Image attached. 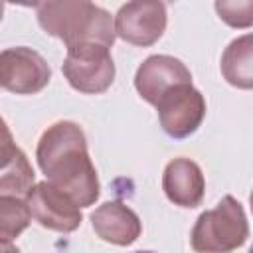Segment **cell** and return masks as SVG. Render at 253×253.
Returning a JSON list of instances; mask_svg holds the SVG:
<instances>
[{"label":"cell","mask_w":253,"mask_h":253,"mask_svg":"<svg viewBox=\"0 0 253 253\" xmlns=\"http://www.w3.org/2000/svg\"><path fill=\"white\" fill-rule=\"evenodd\" d=\"M36 158L47 182L67 194L79 208L95 204L101 186L79 125L59 121L42 134Z\"/></svg>","instance_id":"obj_1"},{"label":"cell","mask_w":253,"mask_h":253,"mask_svg":"<svg viewBox=\"0 0 253 253\" xmlns=\"http://www.w3.org/2000/svg\"><path fill=\"white\" fill-rule=\"evenodd\" d=\"M249 204H251V211H253V192H251V196H249Z\"/></svg>","instance_id":"obj_17"},{"label":"cell","mask_w":253,"mask_h":253,"mask_svg":"<svg viewBox=\"0 0 253 253\" xmlns=\"http://www.w3.org/2000/svg\"><path fill=\"white\" fill-rule=\"evenodd\" d=\"M26 202L30 206L32 217L42 227L59 233H71L81 225L83 217L79 206L47 180L38 182L26 196Z\"/></svg>","instance_id":"obj_7"},{"label":"cell","mask_w":253,"mask_h":253,"mask_svg":"<svg viewBox=\"0 0 253 253\" xmlns=\"http://www.w3.org/2000/svg\"><path fill=\"white\" fill-rule=\"evenodd\" d=\"M134 253H154V251H134Z\"/></svg>","instance_id":"obj_18"},{"label":"cell","mask_w":253,"mask_h":253,"mask_svg":"<svg viewBox=\"0 0 253 253\" xmlns=\"http://www.w3.org/2000/svg\"><path fill=\"white\" fill-rule=\"evenodd\" d=\"M95 233L113 245H130L138 239L142 225L138 215L121 202H105L91 213Z\"/></svg>","instance_id":"obj_11"},{"label":"cell","mask_w":253,"mask_h":253,"mask_svg":"<svg viewBox=\"0 0 253 253\" xmlns=\"http://www.w3.org/2000/svg\"><path fill=\"white\" fill-rule=\"evenodd\" d=\"M162 190L172 204L180 208H196L200 206L206 190L204 174L194 160L174 158L164 168Z\"/></svg>","instance_id":"obj_10"},{"label":"cell","mask_w":253,"mask_h":253,"mask_svg":"<svg viewBox=\"0 0 253 253\" xmlns=\"http://www.w3.org/2000/svg\"><path fill=\"white\" fill-rule=\"evenodd\" d=\"M51 79L47 61L30 47H8L0 55V83L16 95L40 93Z\"/></svg>","instance_id":"obj_6"},{"label":"cell","mask_w":253,"mask_h":253,"mask_svg":"<svg viewBox=\"0 0 253 253\" xmlns=\"http://www.w3.org/2000/svg\"><path fill=\"white\" fill-rule=\"evenodd\" d=\"M221 75L237 89H253V34L239 36L225 47Z\"/></svg>","instance_id":"obj_13"},{"label":"cell","mask_w":253,"mask_h":253,"mask_svg":"<svg viewBox=\"0 0 253 253\" xmlns=\"http://www.w3.org/2000/svg\"><path fill=\"white\" fill-rule=\"evenodd\" d=\"M249 253H253V245H251V249H249Z\"/></svg>","instance_id":"obj_19"},{"label":"cell","mask_w":253,"mask_h":253,"mask_svg":"<svg viewBox=\"0 0 253 253\" xmlns=\"http://www.w3.org/2000/svg\"><path fill=\"white\" fill-rule=\"evenodd\" d=\"M247 235L249 225L241 204L233 196H225L196 219L190 243L196 253H229L241 247Z\"/></svg>","instance_id":"obj_3"},{"label":"cell","mask_w":253,"mask_h":253,"mask_svg":"<svg viewBox=\"0 0 253 253\" xmlns=\"http://www.w3.org/2000/svg\"><path fill=\"white\" fill-rule=\"evenodd\" d=\"M2 253H20V251L12 243H2Z\"/></svg>","instance_id":"obj_16"},{"label":"cell","mask_w":253,"mask_h":253,"mask_svg":"<svg viewBox=\"0 0 253 253\" xmlns=\"http://www.w3.org/2000/svg\"><path fill=\"white\" fill-rule=\"evenodd\" d=\"M32 211L28 202L16 196H0V239L10 243L30 223Z\"/></svg>","instance_id":"obj_14"},{"label":"cell","mask_w":253,"mask_h":253,"mask_svg":"<svg viewBox=\"0 0 253 253\" xmlns=\"http://www.w3.org/2000/svg\"><path fill=\"white\" fill-rule=\"evenodd\" d=\"M38 22L45 34L59 38L67 47L79 43H115V22L111 14L91 2H40Z\"/></svg>","instance_id":"obj_2"},{"label":"cell","mask_w":253,"mask_h":253,"mask_svg":"<svg viewBox=\"0 0 253 253\" xmlns=\"http://www.w3.org/2000/svg\"><path fill=\"white\" fill-rule=\"evenodd\" d=\"M115 30L121 40L132 45H152L166 30V6L148 0L126 2L115 16Z\"/></svg>","instance_id":"obj_8"},{"label":"cell","mask_w":253,"mask_h":253,"mask_svg":"<svg viewBox=\"0 0 253 253\" xmlns=\"http://www.w3.org/2000/svg\"><path fill=\"white\" fill-rule=\"evenodd\" d=\"M156 111L160 126L168 136L186 138L202 125L206 117V101L204 95L192 87V83H182L160 97Z\"/></svg>","instance_id":"obj_5"},{"label":"cell","mask_w":253,"mask_h":253,"mask_svg":"<svg viewBox=\"0 0 253 253\" xmlns=\"http://www.w3.org/2000/svg\"><path fill=\"white\" fill-rule=\"evenodd\" d=\"M182 83H192V73L180 59L172 55L146 57L134 75V87L138 95L154 107L162 95Z\"/></svg>","instance_id":"obj_9"},{"label":"cell","mask_w":253,"mask_h":253,"mask_svg":"<svg viewBox=\"0 0 253 253\" xmlns=\"http://www.w3.org/2000/svg\"><path fill=\"white\" fill-rule=\"evenodd\" d=\"M63 75L79 93L97 95L107 91L115 79V63L109 47L99 43H79L67 47Z\"/></svg>","instance_id":"obj_4"},{"label":"cell","mask_w":253,"mask_h":253,"mask_svg":"<svg viewBox=\"0 0 253 253\" xmlns=\"http://www.w3.org/2000/svg\"><path fill=\"white\" fill-rule=\"evenodd\" d=\"M215 12L231 28L253 26V0H219L215 2Z\"/></svg>","instance_id":"obj_15"},{"label":"cell","mask_w":253,"mask_h":253,"mask_svg":"<svg viewBox=\"0 0 253 253\" xmlns=\"http://www.w3.org/2000/svg\"><path fill=\"white\" fill-rule=\"evenodd\" d=\"M34 170L26 154L14 144L8 125L2 123L0 140V196L26 198L34 188Z\"/></svg>","instance_id":"obj_12"}]
</instances>
